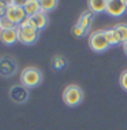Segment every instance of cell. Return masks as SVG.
<instances>
[{
  "label": "cell",
  "instance_id": "obj_1",
  "mask_svg": "<svg viewBox=\"0 0 127 130\" xmlns=\"http://www.w3.org/2000/svg\"><path fill=\"white\" fill-rule=\"evenodd\" d=\"M42 79H44L42 71L38 67H34V66H27V67H25L19 74L21 85H23L25 88H27V89L40 86Z\"/></svg>",
  "mask_w": 127,
  "mask_h": 130
},
{
  "label": "cell",
  "instance_id": "obj_2",
  "mask_svg": "<svg viewBox=\"0 0 127 130\" xmlns=\"http://www.w3.org/2000/svg\"><path fill=\"white\" fill-rule=\"evenodd\" d=\"M63 103H64L67 107H77L83 101V90L82 88L78 85H67L63 90L62 94Z\"/></svg>",
  "mask_w": 127,
  "mask_h": 130
},
{
  "label": "cell",
  "instance_id": "obj_3",
  "mask_svg": "<svg viewBox=\"0 0 127 130\" xmlns=\"http://www.w3.org/2000/svg\"><path fill=\"white\" fill-rule=\"evenodd\" d=\"M87 45L93 52H97V54H101V52L108 51V48L111 47L107 40V34H105V30H96L92 31L89 34V40H87Z\"/></svg>",
  "mask_w": 127,
  "mask_h": 130
},
{
  "label": "cell",
  "instance_id": "obj_4",
  "mask_svg": "<svg viewBox=\"0 0 127 130\" xmlns=\"http://www.w3.org/2000/svg\"><path fill=\"white\" fill-rule=\"evenodd\" d=\"M19 64L14 56L2 55L0 56V77L2 78H11L18 73Z\"/></svg>",
  "mask_w": 127,
  "mask_h": 130
},
{
  "label": "cell",
  "instance_id": "obj_5",
  "mask_svg": "<svg viewBox=\"0 0 127 130\" xmlns=\"http://www.w3.org/2000/svg\"><path fill=\"white\" fill-rule=\"evenodd\" d=\"M18 27H19V43L25 45H33L40 38V30L30 26L26 21H23Z\"/></svg>",
  "mask_w": 127,
  "mask_h": 130
},
{
  "label": "cell",
  "instance_id": "obj_6",
  "mask_svg": "<svg viewBox=\"0 0 127 130\" xmlns=\"http://www.w3.org/2000/svg\"><path fill=\"white\" fill-rule=\"evenodd\" d=\"M6 18H8L14 25L19 26L25 19L27 18L25 14L23 6L18 4L16 2H8V7H7V12H6Z\"/></svg>",
  "mask_w": 127,
  "mask_h": 130
},
{
  "label": "cell",
  "instance_id": "obj_7",
  "mask_svg": "<svg viewBox=\"0 0 127 130\" xmlns=\"http://www.w3.org/2000/svg\"><path fill=\"white\" fill-rule=\"evenodd\" d=\"M8 97L12 103L15 104H25L30 97V92L27 88H25L23 85H12L8 89Z\"/></svg>",
  "mask_w": 127,
  "mask_h": 130
},
{
  "label": "cell",
  "instance_id": "obj_8",
  "mask_svg": "<svg viewBox=\"0 0 127 130\" xmlns=\"http://www.w3.org/2000/svg\"><path fill=\"white\" fill-rule=\"evenodd\" d=\"M127 11V0H108L105 12L108 15L119 18Z\"/></svg>",
  "mask_w": 127,
  "mask_h": 130
},
{
  "label": "cell",
  "instance_id": "obj_9",
  "mask_svg": "<svg viewBox=\"0 0 127 130\" xmlns=\"http://www.w3.org/2000/svg\"><path fill=\"white\" fill-rule=\"evenodd\" d=\"M0 41L4 45H12L19 41V27H10V29H0Z\"/></svg>",
  "mask_w": 127,
  "mask_h": 130
},
{
  "label": "cell",
  "instance_id": "obj_10",
  "mask_svg": "<svg viewBox=\"0 0 127 130\" xmlns=\"http://www.w3.org/2000/svg\"><path fill=\"white\" fill-rule=\"evenodd\" d=\"M93 21H94V12H92L90 10H86L79 15L78 21H77V26L79 27L81 30H83L86 34L90 33V27L93 25Z\"/></svg>",
  "mask_w": 127,
  "mask_h": 130
},
{
  "label": "cell",
  "instance_id": "obj_11",
  "mask_svg": "<svg viewBox=\"0 0 127 130\" xmlns=\"http://www.w3.org/2000/svg\"><path fill=\"white\" fill-rule=\"evenodd\" d=\"M27 23H29L30 26H33L34 29H37V30H42V29H45L48 25V22H49V18H48V14H45V12H37L36 15H33V17H30V18H26L25 19Z\"/></svg>",
  "mask_w": 127,
  "mask_h": 130
},
{
  "label": "cell",
  "instance_id": "obj_12",
  "mask_svg": "<svg viewBox=\"0 0 127 130\" xmlns=\"http://www.w3.org/2000/svg\"><path fill=\"white\" fill-rule=\"evenodd\" d=\"M23 10H25V14H26L27 18L36 15L37 12L41 11V7H40V2L37 0H26L23 4Z\"/></svg>",
  "mask_w": 127,
  "mask_h": 130
},
{
  "label": "cell",
  "instance_id": "obj_13",
  "mask_svg": "<svg viewBox=\"0 0 127 130\" xmlns=\"http://www.w3.org/2000/svg\"><path fill=\"white\" fill-rule=\"evenodd\" d=\"M67 66H68V60H67V58L63 55H55L51 60V67H52V70H55V71H62V70H64L67 67Z\"/></svg>",
  "mask_w": 127,
  "mask_h": 130
},
{
  "label": "cell",
  "instance_id": "obj_14",
  "mask_svg": "<svg viewBox=\"0 0 127 130\" xmlns=\"http://www.w3.org/2000/svg\"><path fill=\"white\" fill-rule=\"evenodd\" d=\"M107 2L108 0H89L87 2V7L92 12L98 14V12H105L107 10Z\"/></svg>",
  "mask_w": 127,
  "mask_h": 130
},
{
  "label": "cell",
  "instance_id": "obj_15",
  "mask_svg": "<svg viewBox=\"0 0 127 130\" xmlns=\"http://www.w3.org/2000/svg\"><path fill=\"white\" fill-rule=\"evenodd\" d=\"M105 34H107V40L111 47H115V45H119L122 44L120 41V37H119V34L116 33V30L114 27H111V29H105Z\"/></svg>",
  "mask_w": 127,
  "mask_h": 130
},
{
  "label": "cell",
  "instance_id": "obj_16",
  "mask_svg": "<svg viewBox=\"0 0 127 130\" xmlns=\"http://www.w3.org/2000/svg\"><path fill=\"white\" fill-rule=\"evenodd\" d=\"M59 2L58 0H41L40 2V7H41V11L48 14L51 11H53L55 8H58Z\"/></svg>",
  "mask_w": 127,
  "mask_h": 130
},
{
  "label": "cell",
  "instance_id": "obj_17",
  "mask_svg": "<svg viewBox=\"0 0 127 130\" xmlns=\"http://www.w3.org/2000/svg\"><path fill=\"white\" fill-rule=\"evenodd\" d=\"M114 29L116 30V33L119 34L120 37V41L122 44L127 41V23H118V25L114 26Z\"/></svg>",
  "mask_w": 127,
  "mask_h": 130
},
{
  "label": "cell",
  "instance_id": "obj_18",
  "mask_svg": "<svg viewBox=\"0 0 127 130\" xmlns=\"http://www.w3.org/2000/svg\"><path fill=\"white\" fill-rule=\"evenodd\" d=\"M119 85L123 90L127 92V69H124L120 73V77H119Z\"/></svg>",
  "mask_w": 127,
  "mask_h": 130
},
{
  "label": "cell",
  "instance_id": "obj_19",
  "mask_svg": "<svg viewBox=\"0 0 127 130\" xmlns=\"http://www.w3.org/2000/svg\"><path fill=\"white\" fill-rule=\"evenodd\" d=\"M15 26L16 25H14L8 18H6V17L2 18V29H10V27H15Z\"/></svg>",
  "mask_w": 127,
  "mask_h": 130
},
{
  "label": "cell",
  "instance_id": "obj_20",
  "mask_svg": "<svg viewBox=\"0 0 127 130\" xmlns=\"http://www.w3.org/2000/svg\"><path fill=\"white\" fill-rule=\"evenodd\" d=\"M7 7H8V2H3V0H0V18L6 17Z\"/></svg>",
  "mask_w": 127,
  "mask_h": 130
},
{
  "label": "cell",
  "instance_id": "obj_21",
  "mask_svg": "<svg viewBox=\"0 0 127 130\" xmlns=\"http://www.w3.org/2000/svg\"><path fill=\"white\" fill-rule=\"evenodd\" d=\"M72 33H74V36H75V37H83V36H86V33H85L83 30H81L77 25L72 27Z\"/></svg>",
  "mask_w": 127,
  "mask_h": 130
},
{
  "label": "cell",
  "instance_id": "obj_22",
  "mask_svg": "<svg viewBox=\"0 0 127 130\" xmlns=\"http://www.w3.org/2000/svg\"><path fill=\"white\" fill-rule=\"evenodd\" d=\"M123 51H124V54L127 55V41H126V43H123Z\"/></svg>",
  "mask_w": 127,
  "mask_h": 130
},
{
  "label": "cell",
  "instance_id": "obj_23",
  "mask_svg": "<svg viewBox=\"0 0 127 130\" xmlns=\"http://www.w3.org/2000/svg\"><path fill=\"white\" fill-rule=\"evenodd\" d=\"M0 29H2V18H0Z\"/></svg>",
  "mask_w": 127,
  "mask_h": 130
}]
</instances>
